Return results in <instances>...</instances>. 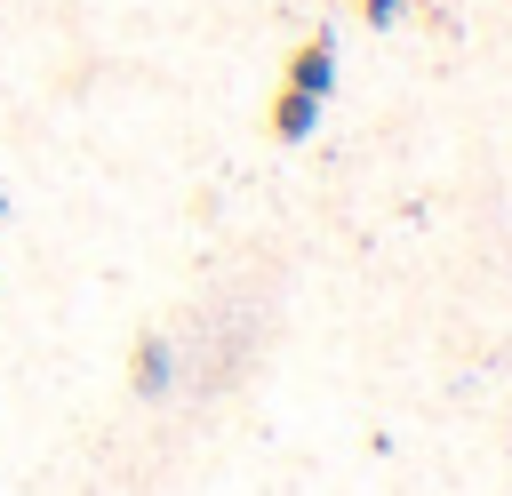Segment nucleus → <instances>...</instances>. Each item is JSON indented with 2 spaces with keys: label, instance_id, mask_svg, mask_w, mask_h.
<instances>
[{
  "label": "nucleus",
  "instance_id": "obj_3",
  "mask_svg": "<svg viewBox=\"0 0 512 496\" xmlns=\"http://www.w3.org/2000/svg\"><path fill=\"white\" fill-rule=\"evenodd\" d=\"M160 384H168V344L144 336V344H136V392H160Z\"/></svg>",
  "mask_w": 512,
  "mask_h": 496
},
{
  "label": "nucleus",
  "instance_id": "obj_2",
  "mask_svg": "<svg viewBox=\"0 0 512 496\" xmlns=\"http://www.w3.org/2000/svg\"><path fill=\"white\" fill-rule=\"evenodd\" d=\"M312 120H320V96H304V88H280V112H272V128L296 144V136H312Z\"/></svg>",
  "mask_w": 512,
  "mask_h": 496
},
{
  "label": "nucleus",
  "instance_id": "obj_4",
  "mask_svg": "<svg viewBox=\"0 0 512 496\" xmlns=\"http://www.w3.org/2000/svg\"><path fill=\"white\" fill-rule=\"evenodd\" d=\"M360 8H368V24H392L400 16V0H360Z\"/></svg>",
  "mask_w": 512,
  "mask_h": 496
},
{
  "label": "nucleus",
  "instance_id": "obj_1",
  "mask_svg": "<svg viewBox=\"0 0 512 496\" xmlns=\"http://www.w3.org/2000/svg\"><path fill=\"white\" fill-rule=\"evenodd\" d=\"M328 80H336V56H328V40H304V48L288 56V88H304V96H328Z\"/></svg>",
  "mask_w": 512,
  "mask_h": 496
},
{
  "label": "nucleus",
  "instance_id": "obj_5",
  "mask_svg": "<svg viewBox=\"0 0 512 496\" xmlns=\"http://www.w3.org/2000/svg\"><path fill=\"white\" fill-rule=\"evenodd\" d=\"M0 216H8V200H0Z\"/></svg>",
  "mask_w": 512,
  "mask_h": 496
}]
</instances>
